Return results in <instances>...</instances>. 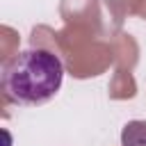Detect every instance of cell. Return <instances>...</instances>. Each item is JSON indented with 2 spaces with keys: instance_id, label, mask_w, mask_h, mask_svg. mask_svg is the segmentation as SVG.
Returning a JSON list of instances; mask_svg holds the SVG:
<instances>
[{
  "instance_id": "cell-1",
  "label": "cell",
  "mask_w": 146,
  "mask_h": 146,
  "mask_svg": "<svg viewBox=\"0 0 146 146\" xmlns=\"http://www.w3.org/2000/svg\"><path fill=\"white\" fill-rule=\"evenodd\" d=\"M62 82L64 64L48 48H25L2 66V91L16 105H43L57 96Z\"/></svg>"
},
{
  "instance_id": "cell-2",
  "label": "cell",
  "mask_w": 146,
  "mask_h": 146,
  "mask_svg": "<svg viewBox=\"0 0 146 146\" xmlns=\"http://www.w3.org/2000/svg\"><path fill=\"white\" fill-rule=\"evenodd\" d=\"M121 146H146V121H128L121 130Z\"/></svg>"
}]
</instances>
